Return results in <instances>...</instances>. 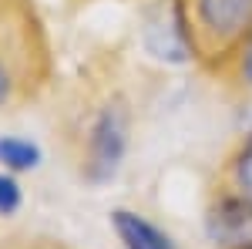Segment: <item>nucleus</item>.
<instances>
[{"label":"nucleus","instance_id":"1","mask_svg":"<svg viewBox=\"0 0 252 249\" xmlns=\"http://www.w3.org/2000/svg\"><path fill=\"white\" fill-rule=\"evenodd\" d=\"M189 51L222 58L239 51L252 31V0H178Z\"/></svg>","mask_w":252,"mask_h":249},{"label":"nucleus","instance_id":"2","mask_svg":"<svg viewBox=\"0 0 252 249\" xmlns=\"http://www.w3.org/2000/svg\"><path fill=\"white\" fill-rule=\"evenodd\" d=\"M128 108L121 101H108L101 105L88 125V138H84V178L88 182H108L115 178L125 152H128Z\"/></svg>","mask_w":252,"mask_h":249},{"label":"nucleus","instance_id":"3","mask_svg":"<svg viewBox=\"0 0 252 249\" xmlns=\"http://www.w3.org/2000/svg\"><path fill=\"white\" fill-rule=\"evenodd\" d=\"M209 236H212L219 246L225 249H242L252 243V199L239 195V192H225L219 195L212 209H209Z\"/></svg>","mask_w":252,"mask_h":249},{"label":"nucleus","instance_id":"4","mask_svg":"<svg viewBox=\"0 0 252 249\" xmlns=\"http://www.w3.org/2000/svg\"><path fill=\"white\" fill-rule=\"evenodd\" d=\"M111 226H115L125 249H175L172 239L158 229L155 222H148L145 215H138V212L115 209L111 212Z\"/></svg>","mask_w":252,"mask_h":249},{"label":"nucleus","instance_id":"5","mask_svg":"<svg viewBox=\"0 0 252 249\" xmlns=\"http://www.w3.org/2000/svg\"><path fill=\"white\" fill-rule=\"evenodd\" d=\"M0 165L10 169V172H31L40 165V148L27 138H0Z\"/></svg>","mask_w":252,"mask_h":249},{"label":"nucleus","instance_id":"6","mask_svg":"<svg viewBox=\"0 0 252 249\" xmlns=\"http://www.w3.org/2000/svg\"><path fill=\"white\" fill-rule=\"evenodd\" d=\"M232 189L252 199V135L242 142V148L232 158Z\"/></svg>","mask_w":252,"mask_h":249},{"label":"nucleus","instance_id":"7","mask_svg":"<svg viewBox=\"0 0 252 249\" xmlns=\"http://www.w3.org/2000/svg\"><path fill=\"white\" fill-rule=\"evenodd\" d=\"M20 209V185L10 175H0V215H14Z\"/></svg>","mask_w":252,"mask_h":249},{"label":"nucleus","instance_id":"8","mask_svg":"<svg viewBox=\"0 0 252 249\" xmlns=\"http://www.w3.org/2000/svg\"><path fill=\"white\" fill-rule=\"evenodd\" d=\"M235 71H239V81L252 88V31L249 37L242 40V47L235 51Z\"/></svg>","mask_w":252,"mask_h":249},{"label":"nucleus","instance_id":"9","mask_svg":"<svg viewBox=\"0 0 252 249\" xmlns=\"http://www.w3.org/2000/svg\"><path fill=\"white\" fill-rule=\"evenodd\" d=\"M14 98V71H10V64L0 58V108L7 105Z\"/></svg>","mask_w":252,"mask_h":249},{"label":"nucleus","instance_id":"10","mask_svg":"<svg viewBox=\"0 0 252 249\" xmlns=\"http://www.w3.org/2000/svg\"><path fill=\"white\" fill-rule=\"evenodd\" d=\"M242 249H252V243H249V246H242Z\"/></svg>","mask_w":252,"mask_h":249}]
</instances>
